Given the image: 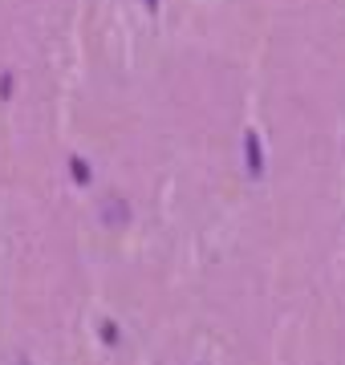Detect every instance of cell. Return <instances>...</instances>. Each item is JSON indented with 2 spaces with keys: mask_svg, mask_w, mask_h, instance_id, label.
I'll list each match as a JSON object with an SVG mask.
<instances>
[{
  "mask_svg": "<svg viewBox=\"0 0 345 365\" xmlns=\"http://www.w3.org/2000/svg\"><path fill=\"white\" fill-rule=\"evenodd\" d=\"M102 220L118 227V223L130 220V211H126V203H122V199H106V203H102Z\"/></svg>",
  "mask_w": 345,
  "mask_h": 365,
  "instance_id": "cell-1",
  "label": "cell"
},
{
  "mask_svg": "<svg viewBox=\"0 0 345 365\" xmlns=\"http://www.w3.org/2000/svg\"><path fill=\"white\" fill-rule=\"evenodd\" d=\"M248 170L260 175V138L256 134H248Z\"/></svg>",
  "mask_w": 345,
  "mask_h": 365,
  "instance_id": "cell-2",
  "label": "cell"
},
{
  "mask_svg": "<svg viewBox=\"0 0 345 365\" xmlns=\"http://www.w3.org/2000/svg\"><path fill=\"white\" fill-rule=\"evenodd\" d=\"M102 337H106V345H114V341H118V325L106 321V325H102Z\"/></svg>",
  "mask_w": 345,
  "mask_h": 365,
  "instance_id": "cell-3",
  "label": "cell"
},
{
  "mask_svg": "<svg viewBox=\"0 0 345 365\" xmlns=\"http://www.w3.org/2000/svg\"><path fill=\"white\" fill-rule=\"evenodd\" d=\"M73 179H78V182L90 179V170H86V163H81V158H73Z\"/></svg>",
  "mask_w": 345,
  "mask_h": 365,
  "instance_id": "cell-4",
  "label": "cell"
},
{
  "mask_svg": "<svg viewBox=\"0 0 345 365\" xmlns=\"http://www.w3.org/2000/svg\"><path fill=\"white\" fill-rule=\"evenodd\" d=\"M146 4H155V0H146Z\"/></svg>",
  "mask_w": 345,
  "mask_h": 365,
  "instance_id": "cell-5",
  "label": "cell"
}]
</instances>
